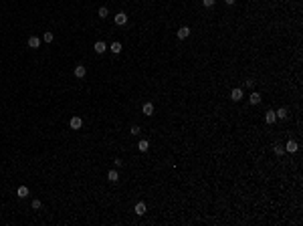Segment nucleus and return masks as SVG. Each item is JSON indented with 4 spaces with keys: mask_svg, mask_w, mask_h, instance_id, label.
<instances>
[{
    "mask_svg": "<svg viewBox=\"0 0 303 226\" xmlns=\"http://www.w3.org/2000/svg\"><path fill=\"white\" fill-rule=\"evenodd\" d=\"M69 123H71V129H81V125H83V119L81 117H71V121H69Z\"/></svg>",
    "mask_w": 303,
    "mask_h": 226,
    "instance_id": "obj_1",
    "label": "nucleus"
},
{
    "mask_svg": "<svg viewBox=\"0 0 303 226\" xmlns=\"http://www.w3.org/2000/svg\"><path fill=\"white\" fill-rule=\"evenodd\" d=\"M285 149H287L289 154H295V151H297L299 149V145H297V141H293V140H289L287 144H285Z\"/></svg>",
    "mask_w": 303,
    "mask_h": 226,
    "instance_id": "obj_2",
    "label": "nucleus"
},
{
    "mask_svg": "<svg viewBox=\"0 0 303 226\" xmlns=\"http://www.w3.org/2000/svg\"><path fill=\"white\" fill-rule=\"evenodd\" d=\"M113 20H115V24H119V26H123V24L127 22V14H125V12H117V14H115V18H113Z\"/></svg>",
    "mask_w": 303,
    "mask_h": 226,
    "instance_id": "obj_3",
    "label": "nucleus"
},
{
    "mask_svg": "<svg viewBox=\"0 0 303 226\" xmlns=\"http://www.w3.org/2000/svg\"><path fill=\"white\" fill-rule=\"evenodd\" d=\"M231 99H232V101H241V99H243V89H239V87L232 89V91H231Z\"/></svg>",
    "mask_w": 303,
    "mask_h": 226,
    "instance_id": "obj_4",
    "label": "nucleus"
},
{
    "mask_svg": "<svg viewBox=\"0 0 303 226\" xmlns=\"http://www.w3.org/2000/svg\"><path fill=\"white\" fill-rule=\"evenodd\" d=\"M93 48H95V53H97V55H101V53H105V51H107V44L103 43V40H97Z\"/></svg>",
    "mask_w": 303,
    "mask_h": 226,
    "instance_id": "obj_5",
    "label": "nucleus"
},
{
    "mask_svg": "<svg viewBox=\"0 0 303 226\" xmlns=\"http://www.w3.org/2000/svg\"><path fill=\"white\" fill-rule=\"evenodd\" d=\"M134 212L138 214V216H144V214H146V202H138V204H135V208H134Z\"/></svg>",
    "mask_w": 303,
    "mask_h": 226,
    "instance_id": "obj_6",
    "label": "nucleus"
},
{
    "mask_svg": "<svg viewBox=\"0 0 303 226\" xmlns=\"http://www.w3.org/2000/svg\"><path fill=\"white\" fill-rule=\"evenodd\" d=\"M87 75V69L83 67V65H77V67H75V77L77 79H83Z\"/></svg>",
    "mask_w": 303,
    "mask_h": 226,
    "instance_id": "obj_7",
    "label": "nucleus"
},
{
    "mask_svg": "<svg viewBox=\"0 0 303 226\" xmlns=\"http://www.w3.org/2000/svg\"><path fill=\"white\" fill-rule=\"evenodd\" d=\"M142 111H144L146 115H154V103L146 101V103H144V107H142Z\"/></svg>",
    "mask_w": 303,
    "mask_h": 226,
    "instance_id": "obj_8",
    "label": "nucleus"
},
{
    "mask_svg": "<svg viewBox=\"0 0 303 226\" xmlns=\"http://www.w3.org/2000/svg\"><path fill=\"white\" fill-rule=\"evenodd\" d=\"M190 36V29L188 26H182V29H178V39L182 40V39H188Z\"/></svg>",
    "mask_w": 303,
    "mask_h": 226,
    "instance_id": "obj_9",
    "label": "nucleus"
},
{
    "mask_svg": "<svg viewBox=\"0 0 303 226\" xmlns=\"http://www.w3.org/2000/svg\"><path fill=\"white\" fill-rule=\"evenodd\" d=\"M249 103H251V105H259V103H261V95H259V93H251V97H249Z\"/></svg>",
    "mask_w": 303,
    "mask_h": 226,
    "instance_id": "obj_10",
    "label": "nucleus"
},
{
    "mask_svg": "<svg viewBox=\"0 0 303 226\" xmlns=\"http://www.w3.org/2000/svg\"><path fill=\"white\" fill-rule=\"evenodd\" d=\"M29 47L30 48H39L41 47V39H39V36H30V39H29Z\"/></svg>",
    "mask_w": 303,
    "mask_h": 226,
    "instance_id": "obj_11",
    "label": "nucleus"
},
{
    "mask_svg": "<svg viewBox=\"0 0 303 226\" xmlns=\"http://www.w3.org/2000/svg\"><path fill=\"white\" fill-rule=\"evenodd\" d=\"M107 180H109V182H113V184H115L117 180H119V174H117L115 170H109V172H107Z\"/></svg>",
    "mask_w": 303,
    "mask_h": 226,
    "instance_id": "obj_12",
    "label": "nucleus"
},
{
    "mask_svg": "<svg viewBox=\"0 0 303 226\" xmlns=\"http://www.w3.org/2000/svg\"><path fill=\"white\" fill-rule=\"evenodd\" d=\"M275 115H277V119H287V117H289V111L285 109V107H281V109H277Z\"/></svg>",
    "mask_w": 303,
    "mask_h": 226,
    "instance_id": "obj_13",
    "label": "nucleus"
},
{
    "mask_svg": "<svg viewBox=\"0 0 303 226\" xmlns=\"http://www.w3.org/2000/svg\"><path fill=\"white\" fill-rule=\"evenodd\" d=\"M16 196H18V198H26V196H29V188H26V186H18Z\"/></svg>",
    "mask_w": 303,
    "mask_h": 226,
    "instance_id": "obj_14",
    "label": "nucleus"
},
{
    "mask_svg": "<svg viewBox=\"0 0 303 226\" xmlns=\"http://www.w3.org/2000/svg\"><path fill=\"white\" fill-rule=\"evenodd\" d=\"M275 119H277L275 111H267V113H265V121H267V123H275Z\"/></svg>",
    "mask_w": 303,
    "mask_h": 226,
    "instance_id": "obj_15",
    "label": "nucleus"
},
{
    "mask_svg": "<svg viewBox=\"0 0 303 226\" xmlns=\"http://www.w3.org/2000/svg\"><path fill=\"white\" fill-rule=\"evenodd\" d=\"M109 51H111L113 55H119V53H121V43H113V44L109 47Z\"/></svg>",
    "mask_w": 303,
    "mask_h": 226,
    "instance_id": "obj_16",
    "label": "nucleus"
},
{
    "mask_svg": "<svg viewBox=\"0 0 303 226\" xmlns=\"http://www.w3.org/2000/svg\"><path fill=\"white\" fill-rule=\"evenodd\" d=\"M138 149H140V151H148V149H150V144H148V140H142L140 144H138Z\"/></svg>",
    "mask_w": 303,
    "mask_h": 226,
    "instance_id": "obj_17",
    "label": "nucleus"
},
{
    "mask_svg": "<svg viewBox=\"0 0 303 226\" xmlns=\"http://www.w3.org/2000/svg\"><path fill=\"white\" fill-rule=\"evenodd\" d=\"M43 40H45V43H53V40H55V34L53 33H45L43 34Z\"/></svg>",
    "mask_w": 303,
    "mask_h": 226,
    "instance_id": "obj_18",
    "label": "nucleus"
},
{
    "mask_svg": "<svg viewBox=\"0 0 303 226\" xmlns=\"http://www.w3.org/2000/svg\"><path fill=\"white\" fill-rule=\"evenodd\" d=\"M107 16H109V10H107L105 6H101L99 8V18H107Z\"/></svg>",
    "mask_w": 303,
    "mask_h": 226,
    "instance_id": "obj_19",
    "label": "nucleus"
},
{
    "mask_svg": "<svg viewBox=\"0 0 303 226\" xmlns=\"http://www.w3.org/2000/svg\"><path fill=\"white\" fill-rule=\"evenodd\" d=\"M214 2H216V0H202V4L206 6V8H210V6H214Z\"/></svg>",
    "mask_w": 303,
    "mask_h": 226,
    "instance_id": "obj_20",
    "label": "nucleus"
},
{
    "mask_svg": "<svg viewBox=\"0 0 303 226\" xmlns=\"http://www.w3.org/2000/svg\"><path fill=\"white\" fill-rule=\"evenodd\" d=\"M283 151H285V149L281 147V145H275V154H277V155H283Z\"/></svg>",
    "mask_w": 303,
    "mask_h": 226,
    "instance_id": "obj_21",
    "label": "nucleus"
},
{
    "mask_svg": "<svg viewBox=\"0 0 303 226\" xmlns=\"http://www.w3.org/2000/svg\"><path fill=\"white\" fill-rule=\"evenodd\" d=\"M140 127H138V125H134V127H131V135H140Z\"/></svg>",
    "mask_w": 303,
    "mask_h": 226,
    "instance_id": "obj_22",
    "label": "nucleus"
},
{
    "mask_svg": "<svg viewBox=\"0 0 303 226\" xmlns=\"http://www.w3.org/2000/svg\"><path fill=\"white\" fill-rule=\"evenodd\" d=\"M33 208H34V210H39V208H41V200H33Z\"/></svg>",
    "mask_w": 303,
    "mask_h": 226,
    "instance_id": "obj_23",
    "label": "nucleus"
},
{
    "mask_svg": "<svg viewBox=\"0 0 303 226\" xmlns=\"http://www.w3.org/2000/svg\"><path fill=\"white\" fill-rule=\"evenodd\" d=\"M113 164H115V168H121V166H123V162H121V159H115Z\"/></svg>",
    "mask_w": 303,
    "mask_h": 226,
    "instance_id": "obj_24",
    "label": "nucleus"
},
{
    "mask_svg": "<svg viewBox=\"0 0 303 226\" xmlns=\"http://www.w3.org/2000/svg\"><path fill=\"white\" fill-rule=\"evenodd\" d=\"M224 2H226V4H228V6H232V4H235V2H236V0H224Z\"/></svg>",
    "mask_w": 303,
    "mask_h": 226,
    "instance_id": "obj_25",
    "label": "nucleus"
}]
</instances>
